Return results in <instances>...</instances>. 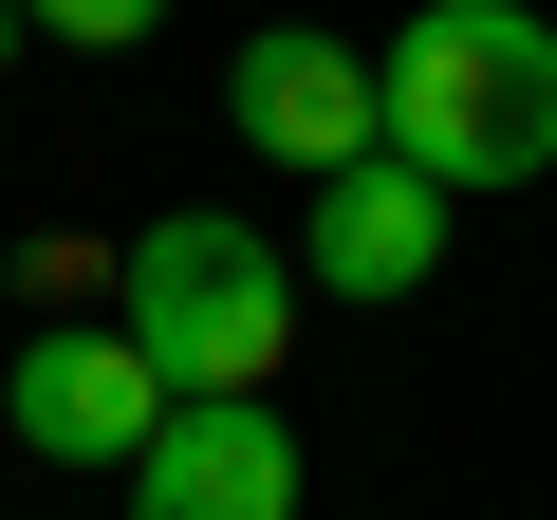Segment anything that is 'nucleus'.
<instances>
[{
    "mask_svg": "<svg viewBox=\"0 0 557 520\" xmlns=\"http://www.w3.org/2000/svg\"><path fill=\"white\" fill-rule=\"evenodd\" d=\"M0 38H20V0H0Z\"/></svg>",
    "mask_w": 557,
    "mask_h": 520,
    "instance_id": "8",
    "label": "nucleus"
},
{
    "mask_svg": "<svg viewBox=\"0 0 557 520\" xmlns=\"http://www.w3.org/2000/svg\"><path fill=\"white\" fill-rule=\"evenodd\" d=\"M298 280H335V298H409V280H446V186L428 168H335L317 186V242H298Z\"/></svg>",
    "mask_w": 557,
    "mask_h": 520,
    "instance_id": "6",
    "label": "nucleus"
},
{
    "mask_svg": "<svg viewBox=\"0 0 557 520\" xmlns=\"http://www.w3.org/2000/svg\"><path fill=\"white\" fill-rule=\"evenodd\" d=\"M131 520H298V428L278 409H168L131 465Z\"/></svg>",
    "mask_w": 557,
    "mask_h": 520,
    "instance_id": "5",
    "label": "nucleus"
},
{
    "mask_svg": "<svg viewBox=\"0 0 557 520\" xmlns=\"http://www.w3.org/2000/svg\"><path fill=\"white\" fill-rule=\"evenodd\" d=\"M223 131H242L260 168L335 186V168H372V57L317 38V20H260V38L223 57Z\"/></svg>",
    "mask_w": 557,
    "mask_h": 520,
    "instance_id": "3",
    "label": "nucleus"
},
{
    "mask_svg": "<svg viewBox=\"0 0 557 520\" xmlns=\"http://www.w3.org/2000/svg\"><path fill=\"white\" fill-rule=\"evenodd\" d=\"M112 335L149 354V391L168 409H260V372H278V335H298V260H278L260 223H223V205H168L131 260H112Z\"/></svg>",
    "mask_w": 557,
    "mask_h": 520,
    "instance_id": "2",
    "label": "nucleus"
},
{
    "mask_svg": "<svg viewBox=\"0 0 557 520\" xmlns=\"http://www.w3.org/2000/svg\"><path fill=\"white\" fill-rule=\"evenodd\" d=\"M168 0H20V38H75V57H131Z\"/></svg>",
    "mask_w": 557,
    "mask_h": 520,
    "instance_id": "7",
    "label": "nucleus"
},
{
    "mask_svg": "<svg viewBox=\"0 0 557 520\" xmlns=\"http://www.w3.org/2000/svg\"><path fill=\"white\" fill-rule=\"evenodd\" d=\"M372 149L428 168L446 205L539 186L557 168V20L539 0H428V20L372 57Z\"/></svg>",
    "mask_w": 557,
    "mask_h": 520,
    "instance_id": "1",
    "label": "nucleus"
},
{
    "mask_svg": "<svg viewBox=\"0 0 557 520\" xmlns=\"http://www.w3.org/2000/svg\"><path fill=\"white\" fill-rule=\"evenodd\" d=\"M0 428H20L38 465H149L168 391H149V354H131V335H38L20 372H0Z\"/></svg>",
    "mask_w": 557,
    "mask_h": 520,
    "instance_id": "4",
    "label": "nucleus"
}]
</instances>
